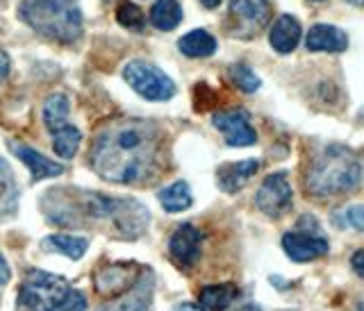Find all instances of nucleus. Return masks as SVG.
Wrapping results in <instances>:
<instances>
[{
    "mask_svg": "<svg viewBox=\"0 0 364 311\" xmlns=\"http://www.w3.org/2000/svg\"><path fill=\"white\" fill-rule=\"evenodd\" d=\"M18 209V184L14 170L0 157V221H7Z\"/></svg>",
    "mask_w": 364,
    "mask_h": 311,
    "instance_id": "obj_17",
    "label": "nucleus"
},
{
    "mask_svg": "<svg viewBox=\"0 0 364 311\" xmlns=\"http://www.w3.org/2000/svg\"><path fill=\"white\" fill-rule=\"evenodd\" d=\"M350 5H358V7H364V0H346Z\"/></svg>",
    "mask_w": 364,
    "mask_h": 311,
    "instance_id": "obj_35",
    "label": "nucleus"
},
{
    "mask_svg": "<svg viewBox=\"0 0 364 311\" xmlns=\"http://www.w3.org/2000/svg\"><path fill=\"white\" fill-rule=\"evenodd\" d=\"M259 161L257 159H244V161H235V164H223L216 170V180H219V187L225 193H237L239 189L246 187V182L257 173Z\"/></svg>",
    "mask_w": 364,
    "mask_h": 311,
    "instance_id": "obj_14",
    "label": "nucleus"
},
{
    "mask_svg": "<svg viewBox=\"0 0 364 311\" xmlns=\"http://www.w3.org/2000/svg\"><path fill=\"white\" fill-rule=\"evenodd\" d=\"M7 73H9V60H7V55L0 50V84L5 82Z\"/></svg>",
    "mask_w": 364,
    "mask_h": 311,
    "instance_id": "obj_31",
    "label": "nucleus"
},
{
    "mask_svg": "<svg viewBox=\"0 0 364 311\" xmlns=\"http://www.w3.org/2000/svg\"><path fill=\"white\" fill-rule=\"evenodd\" d=\"M9 151L14 153L23 164H26L32 173V180L34 182H39V180H46V178H57V175H62L64 168L60 164H55L53 159H48L46 155L37 153L34 148L30 146H23V143H16V141H11L9 143Z\"/></svg>",
    "mask_w": 364,
    "mask_h": 311,
    "instance_id": "obj_13",
    "label": "nucleus"
},
{
    "mask_svg": "<svg viewBox=\"0 0 364 311\" xmlns=\"http://www.w3.org/2000/svg\"><path fill=\"white\" fill-rule=\"evenodd\" d=\"M203 234L193 225H180L168 241V255L182 271H191L200 259Z\"/></svg>",
    "mask_w": 364,
    "mask_h": 311,
    "instance_id": "obj_8",
    "label": "nucleus"
},
{
    "mask_svg": "<svg viewBox=\"0 0 364 311\" xmlns=\"http://www.w3.org/2000/svg\"><path fill=\"white\" fill-rule=\"evenodd\" d=\"M346 223H348L350 227L360 229V232H364V204H353V207H348V212H346Z\"/></svg>",
    "mask_w": 364,
    "mask_h": 311,
    "instance_id": "obj_28",
    "label": "nucleus"
},
{
    "mask_svg": "<svg viewBox=\"0 0 364 311\" xmlns=\"http://www.w3.org/2000/svg\"><path fill=\"white\" fill-rule=\"evenodd\" d=\"M68 293V282L46 271H30L23 280L16 305L21 311H50Z\"/></svg>",
    "mask_w": 364,
    "mask_h": 311,
    "instance_id": "obj_4",
    "label": "nucleus"
},
{
    "mask_svg": "<svg viewBox=\"0 0 364 311\" xmlns=\"http://www.w3.org/2000/svg\"><path fill=\"white\" fill-rule=\"evenodd\" d=\"M178 48H180L182 55L196 57V60H200V57L214 55V50H216V39L212 37L210 32H205V30H193V32H187L185 37L180 39Z\"/></svg>",
    "mask_w": 364,
    "mask_h": 311,
    "instance_id": "obj_19",
    "label": "nucleus"
},
{
    "mask_svg": "<svg viewBox=\"0 0 364 311\" xmlns=\"http://www.w3.org/2000/svg\"><path fill=\"white\" fill-rule=\"evenodd\" d=\"M269 11V0H232L228 14L232 18V30L242 37H250L267 26Z\"/></svg>",
    "mask_w": 364,
    "mask_h": 311,
    "instance_id": "obj_9",
    "label": "nucleus"
},
{
    "mask_svg": "<svg viewBox=\"0 0 364 311\" xmlns=\"http://www.w3.org/2000/svg\"><path fill=\"white\" fill-rule=\"evenodd\" d=\"M235 311H262L257 305H244V307H239V309H235Z\"/></svg>",
    "mask_w": 364,
    "mask_h": 311,
    "instance_id": "obj_33",
    "label": "nucleus"
},
{
    "mask_svg": "<svg viewBox=\"0 0 364 311\" xmlns=\"http://www.w3.org/2000/svg\"><path fill=\"white\" fill-rule=\"evenodd\" d=\"M68 109H71V105H68V98L64 94L50 96L48 100H46V105H43L46 128H48L50 132L62 130L66 125V121H68Z\"/></svg>",
    "mask_w": 364,
    "mask_h": 311,
    "instance_id": "obj_23",
    "label": "nucleus"
},
{
    "mask_svg": "<svg viewBox=\"0 0 364 311\" xmlns=\"http://www.w3.org/2000/svg\"><path fill=\"white\" fill-rule=\"evenodd\" d=\"M85 309H87V298L80 291L68 289V293L50 311H85Z\"/></svg>",
    "mask_w": 364,
    "mask_h": 311,
    "instance_id": "obj_27",
    "label": "nucleus"
},
{
    "mask_svg": "<svg viewBox=\"0 0 364 311\" xmlns=\"http://www.w3.org/2000/svg\"><path fill=\"white\" fill-rule=\"evenodd\" d=\"M307 48L314 53H339L346 48V34L335 26H326V23H318L314 26L305 37Z\"/></svg>",
    "mask_w": 364,
    "mask_h": 311,
    "instance_id": "obj_15",
    "label": "nucleus"
},
{
    "mask_svg": "<svg viewBox=\"0 0 364 311\" xmlns=\"http://www.w3.org/2000/svg\"><path fill=\"white\" fill-rule=\"evenodd\" d=\"M173 311H205L203 307H196V305H191V302H182V305H178Z\"/></svg>",
    "mask_w": 364,
    "mask_h": 311,
    "instance_id": "obj_32",
    "label": "nucleus"
},
{
    "mask_svg": "<svg viewBox=\"0 0 364 311\" xmlns=\"http://www.w3.org/2000/svg\"><path fill=\"white\" fill-rule=\"evenodd\" d=\"M21 18L39 32L60 43H71L82 34V11L75 0H23Z\"/></svg>",
    "mask_w": 364,
    "mask_h": 311,
    "instance_id": "obj_3",
    "label": "nucleus"
},
{
    "mask_svg": "<svg viewBox=\"0 0 364 311\" xmlns=\"http://www.w3.org/2000/svg\"><path fill=\"white\" fill-rule=\"evenodd\" d=\"M153 273L144 271L128 291L121 293L117 300L100 305L96 311H151L153 302Z\"/></svg>",
    "mask_w": 364,
    "mask_h": 311,
    "instance_id": "obj_10",
    "label": "nucleus"
},
{
    "mask_svg": "<svg viewBox=\"0 0 364 311\" xmlns=\"http://www.w3.org/2000/svg\"><path fill=\"white\" fill-rule=\"evenodd\" d=\"M350 268H353V273L358 275V278L364 280V250L353 252V257H350Z\"/></svg>",
    "mask_w": 364,
    "mask_h": 311,
    "instance_id": "obj_29",
    "label": "nucleus"
},
{
    "mask_svg": "<svg viewBox=\"0 0 364 311\" xmlns=\"http://www.w3.org/2000/svg\"><path fill=\"white\" fill-rule=\"evenodd\" d=\"M239 298V289L235 284H214L200 289V307L205 311H225Z\"/></svg>",
    "mask_w": 364,
    "mask_h": 311,
    "instance_id": "obj_18",
    "label": "nucleus"
},
{
    "mask_svg": "<svg viewBox=\"0 0 364 311\" xmlns=\"http://www.w3.org/2000/svg\"><path fill=\"white\" fill-rule=\"evenodd\" d=\"M255 204L269 218H280L291 209V187L284 173L269 175L255 193Z\"/></svg>",
    "mask_w": 364,
    "mask_h": 311,
    "instance_id": "obj_6",
    "label": "nucleus"
},
{
    "mask_svg": "<svg viewBox=\"0 0 364 311\" xmlns=\"http://www.w3.org/2000/svg\"><path fill=\"white\" fill-rule=\"evenodd\" d=\"M230 77H232L235 87L239 91H244V94H255V91L259 89V77L250 71L246 64H235L230 68Z\"/></svg>",
    "mask_w": 364,
    "mask_h": 311,
    "instance_id": "obj_25",
    "label": "nucleus"
},
{
    "mask_svg": "<svg viewBox=\"0 0 364 311\" xmlns=\"http://www.w3.org/2000/svg\"><path fill=\"white\" fill-rule=\"evenodd\" d=\"M282 250L291 261L307 263L328 252V241L321 234H307V232H287L282 236Z\"/></svg>",
    "mask_w": 364,
    "mask_h": 311,
    "instance_id": "obj_11",
    "label": "nucleus"
},
{
    "mask_svg": "<svg viewBox=\"0 0 364 311\" xmlns=\"http://www.w3.org/2000/svg\"><path fill=\"white\" fill-rule=\"evenodd\" d=\"M214 128L225 136V143L232 148H246L257 141V134L250 125V116L244 109L216 111L212 116Z\"/></svg>",
    "mask_w": 364,
    "mask_h": 311,
    "instance_id": "obj_7",
    "label": "nucleus"
},
{
    "mask_svg": "<svg viewBox=\"0 0 364 311\" xmlns=\"http://www.w3.org/2000/svg\"><path fill=\"white\" fill-rule=\"evenodd\" d=\"M157 198H159V204H162L164 209L171 214L185 212L191 207V191H189L187 182H173L171 187L159 191Z\"/></svg>",
    "mask_w": 364,
    "mask_h": 311,
    "instance_id": "obj_22",
    "label": "nucleus"
},
{
    "mask_svg": "<svg viewBox=\"0 0 364 311\" xmlns=\"http://www.w3.org/2000/svg\"><path fill=\"white\" fill-rule=\"evenodd\" d=\"M159 132L148 121H123L102 130L91 148V166L114 184H144L159 170Z\"/></svg>",
    "mask_w": 364,
    "mask_h": 311,
    "instance_id": "obj_1",
    "label": "nucleus"
},
{
    "mask_svg": "<svg viewBox=\"0 0 364 311\" xmlns=\"http://www.w3.org/2000/svg\"><path fill=\"white\" fill-rule=\"evenodd\" d=\"M139 275L141 273H136V266H132V263H114V266L102 268L96 275V289L100 293L121 295L139 280Z\"/></svg>",
    "mask_w": 364,
    "mask_h": 311,
    "instance_id": "obj_12",
    "label": "nucleus"
},
{
    "mask_svg": "<svg viewBox=\"0 0 364 311\" xmlns=\"http://www.w3.org/2000/svg\"><path fill=\"white\" fill-rule=\"evenodd\" d=\"M200 3H203L205 7H219V5H221V0H200Z\"/></svg>",
    "mask_w": 364,
    "mask_h": 311,
    "instance_id": "obj_34",
    "label": "nucleus"
},
{
    "mask_svg": "<svg viewBox=\"0 0 364 311\" xmlns=\"http://www.w3.org/2000/svg\"><path fill=\"white\" fill-rule=\"evenodd\" d=\"M82 141V134L75 128V125H64L62 130L53 132V146H55V153L60 155L62 159H71L77 153V146Z\"/></svg>",
    "mask_w": 364,
    "mask_h": 311,
    "instance_id": "obj_24",
    "label": "nucleus"
},
{
    "mask_svg": "<svg viewBox=\"0 0 364 311\" xmlns=\"http://www.w3.org/2000/svg\"><path fill=\"white\" fill-rule=\"evenodd\" d=\"M11 278V273H9V263L7 259L3 257V252H0V286H5Z\"/></svg>",
    "mask_w": 364,
    "mask_h": 311,
    "instance_id": "obj_30",
    "label": "nucleus"
},
{
    "mask_svg": "<svg viewBox=\"0 0 364 311\" xmlns=\"http://www.w3.org/2000/svg\"><path fill=\"white\" fill-rule=\"evenodd\" d=\"M43 248L57 250L60 255H66L68 259H82L85 252L89 250L87 236H71V234H53L43 241Z\"/></svg>",
    "mask_w": 364,
    "mask_h": 311,
    "instance_id": "obj_20",
    "label": "nucleus"
},
{
    "mask_svg": "<svg viewBox=\"0 0 364 311\" xmlns=\"http://www.w3.org/2000/svg\"><path fill=\"white\" fill-rule=\"evenodd\" d=\"M117 18L121 26L128 30H144V26H146L144 11L132 3H121L117 9Z\"/></svg>",
    "mask_w": 364,
    "mask_h": 311,
    "instance_id": "obj_26",
    "label": "nucleus"
},
{
    "mask_svg": "<svg viewBox=\"0 0 364 311\" xmlns=\"http://www.w3.org/2000/svg\"><path fill=\"white\" fill-rule=\"evenodd\" d=\"M123 77H125V82L132 87V91H136V94L146 100L162 102V100L173 98L176 94L173 80L148 62H130L125 66Z\"/></svg>",
    "mask_w": 364,
    "mask_h": 311,
    "instance_id": "obj_5",
    "label": "nucleus"
},
{
    "mask_svg": "<svg viewBox=\"0 0 364 311\" xmlns=\"http://www.w3.org/2000/svg\"><path fill=\"white\" fill-rule=\"evenodd\" d=\"M182 21V7L178 0H157L151 9V23L157 30H173Z\"/></svg>",
    "mask_w": 364,
    "mask_h": 311,
    "instance_id": "obj_21",
    "label": "nucleus"
},
{
    "mask_svg": "<svg viewBox=\"0 0 364 311\" xmlns=\"http://www.w3.org/2000/svg\"><path fill=\"white\" fill-rule=\"evenodd\" d=\"M305 184L318 198L355 191L362 184V164L346 146H328L307 166Z\"/></svg>",
    "mask_w": 364,
    "mask_h": 311,
    "instance_id": "obj_2",
    "label": "nucleus"
},
{
    "mask_svg": "<svg viewBox=\"0 0 364 311\" xmlns=\"http://www.w3.org/2000/svg\"><path fill=\"white\" fill-rule=\"evenodd\" d=\"M314 3H321V0H314Z\"/></svg>",
    "mask_w": 364,
    "mask_h": 311,
    "instance_id": "obj_36",
    "label": "nucleus"
},
{
    "mask_svg": "<svg viewBox=\"0 0 364 311\" xmlns=\"http://www.w3.org/2000/svg\"><path fill=\"white\" fill-rule=\"evenodd\" d=\"M301 34H303L301 23L296 21L291 14H284V16H280L276 23H273L269 39H271V45L278 53L287 55V53H291L296 48V45H299Z\"/></svg>",
    "mask_w": 364,
    "mask_h": 311,
    "instance_id": "obj_16",
    "label": "nucleus"
}]
</instances>
